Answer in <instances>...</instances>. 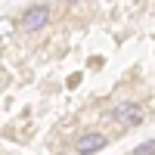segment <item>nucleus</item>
Listing matches in <instances>:
<instances>
[{
  "label": "nucleus",
  "instance_id": "obj_1",
  "mask_svg": "<svg viewBox=\"0 0 155 155\" xmlns=\"http://www.w3.org/2000/svg\"><path fill=\"white\" fill-rule=\"evenodd\" d=\"M47 12H50L47 6H31V9L22 16V31H37V28L47 22Z\"/></svg>",
  "mask_w": 155,
  "mask_h": 155
},
{
  "label": "nucleus",
  "instance_id": "obj_2",
  "mask_svg": "<svg viewBox=\"0 0 155 155\" xmlns=\"http://www.w3.org/2000/svg\"><path fill=\"white\" fill-rule=\"evenodd\" d=\"M115 121L118 124H124V127H130V124H137L140 121V106H121V109H115Z\"/></svg>",
  "mask_w": 155,
  "mask_h": 155
},
{
  "label": "nucleus",
  "instance_id": "obj_3",
  "mask_svg": "<svg viewBox=\"0 0 155 155\" xmlns=\"http://www.w3.org/2000/svg\"><path fill=\"white\" fill-rule=\"evenodd\" d=\"M102 146H106V137H102V134H87L81 143H78V152L90 155V152H99Z\"/></svg>",
  "mask_w": 155,
  "mask_h": 155
},
{
  "label": "nucleus",
  "instance_id": "obj_4",
  "mask_svg": "<svg viewBox=\"0 0 155 155\" xmlns=\"http://www.w3.org/2000/svg\"><path fill=\"white\" fill-rule=\"evenodd\" d=\"M134 155H155V140H149V143H143V146H137Z\"/></svg>",
  "mask_w": 155,
  "mask_h": 155
},
{
  "label": "nucleus",
  "instance_id": "obj_5",
  "mask_svg": "<svg viewBox=\"0 0 155 155\" xmlns=\"http://www.w3.org/2000/svg\"><path fill=\"white\" fill-rule=\"evenodd\" d=\"M65 3H78V0H65Z\"/></svg>",
  "mask_w": 155,
  "mask_h": 155
}]
</instances>
